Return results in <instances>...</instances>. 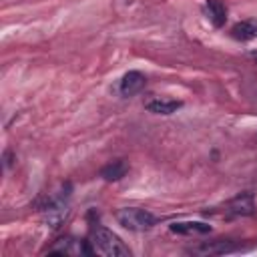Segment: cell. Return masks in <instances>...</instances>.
Returning <instances> with one entry per match:
<instances>
[{
    "label": "cell",
    "instance_id": "obj_11",
    "mask_svg": "<svg viewBox=\"0 0 257 257\" xmlns=\"http://www.w3.org/2000/svg\"><path fill=\"white\" fill-rule=\"evenodd\" d=\"M199 253H209V255H215V253H229V251H235V245H231L229 241H215V243H207L199 249H195Z\"/></svg>",
    "mask_w": 257,
    "mask_h": 257
},
{
    "label": "cell",
    "instance_id": "obj_6",
    "mask_svg": "<svg viewBox=\"0 0 257 257\" xmlns=\"http://www.w3.org/2000/svg\"><path fill=\"white\" fill-rule=\"evenodd\" d=\"M253 209H255V205H253V195L251 193H241L229 203V213L237 215V217H247V215L253 213Z\"/></svg>",
    "mask_w": 257,
    "mask_h": 257
},
{
    "label": "cell",
    "instance_id": "obj_8",
    "mask_svg": "<svg viewBox=\"0 0 257 257\" xmlns=\"http://www.w3.org/2000/svg\"><path fill=\"white\" fill-rule=\"evenodd\" d=\"M181 106H183L181 100H171V98H155V100H149L145 104V108L153 114H173Z\"/></svg>",
    "mask_w": 257,
    "mask_h": 257
},
{
    "label": "cell",
    "instance_id": "obj_1",
    "mask_svg": "<svg viewBox=\"0 0 257 257\" xmlns=\"http://www.w3.org/2000/svg\"><path fill=\"white\" fill-rule=\"evenodd\" d=\"M88 241H90L94 251H98L106 257H128L131 255L128 247L118 239V235H114L106 227H100V225L92 227L90 235H88Z\"/></svg>",
    "mask_w": 257,
    "mask_h": 257
},
{
    "label": "cell",
    "instance_id": "obj_10",
    "mask_svg": "<svg viewBox=\"0 0 257 257\" xmlns=\"http://www.w3.org/2000/svg\"><path fill=\"white\" fill-rule=\"evenodd\" d=\"M126 171H128V165H126L122 159H118V161H112V163H108L106 167H102L100 177H102L104 181H120V179L126 175Z\"/></svg>",
    "mask_w": 257,
    "mask_h": 257
},
{
    "label": "cell",
    "instance_id": "obj_12",
    "mask_svg": "<svg viewBox=\"0 0 257 257\" xmlns=\"http://www.w3.org/2000/svg\"><path fill=\"white\" fill-rule=\"evenodd\" d=\"M255 60H257V56H255Z\"/></svg>",
    "mask_w": 257,
    "mask_h": 257
},
{
    "label": "cell",
    "instance_id": "obj_4",
    "mask_svg": "<svg viewBox=\"0 0 257 257\" xmlns=\"http://www.w3.org/2000/svg\"><path fill=\"white\" fill-rule=\"evenodd\" d=\"M145 82H147V78H145L143 72H139V70H128V72L120 78L118 92H120V96H126V98H128V96H135L137 92L143 90Z\"/></svg>",
    "mask_w": 257,
    "mask_h": 257
},
{
    "label": "cell",
    "instance_id": "obj_7",
    "mask_svg": "<svg viewBox=\"0 0 257 257\" xmlns=\"http://www.w3.org/2000/svg\"><path fill=\"white\" fill-rule=\"evenodd\" d=\"M205 12H207V18L211 20V24L215 28H221L227 20V8H225L223 0H207L205 2Z\"/></svg>",
    "mask_w": 257,
    "mask_h": 257
},
{
    "label": "cell",
    "instance_id": "obj_5",
    "mask_svg": "<svg viewBox=\"0 0 257 257\" xmlns=\"http://www.w3.org/2000/svg\"><path fill=\"white\" fill-rule=\"evenodd\" d=\"M173 233L179 235H205L211 233V225L203 221H181V223H171L169 227Z\"/></svg>",
    "mask_w": 257,
    "mask_h": 257
},
{
    "label": "cell",
    "instance_id": "obj_2",
    "mask_svg": "<svg viewBox=\"0 0 257 257\" xmlns=\"http://www.w3.org/2000/svg\"><path fill=\"white\" fill-rule=\"evenodd\" d=\"M116 221L118 225H122L128 231H149L157 225V217L147 211V209H139V207H122L116 211Z\"/></svg>",
    "mask_w": 257,
    "mask_h": 257
},
{
    "label": "cell",
    "instance_id": "obj_9",
    "mask_svg": "<svg viewBox=\"0 0 257 257\" xmlns=\"http://www.w3.org/2000/svg\"><path fill=\"white\" fill-rule=\"evenodd\" d=\"M231 36L235 40H253L257 38V20L255 18H249V20H243V22H237L233 28H231Z\"/></svg>",
    "mask_w": 257,
    "mask_h": 257
},
{
    "label": "cell",
    "instance_id": "obj_3",
    "mask_svg": "<svg viewBox=\"0 0 257 257\" xmlns=\"http://www.w3.org/2000/svg\"><path fill=\"white\" fill-rule=\"evenodd\" d=\"M68 207H70V193H68V187H66V191H60V193H56L48 203H46V207H44V221L48 223V227H52V229H56V227H60V223L66 219V215H68Z\"/></svg>",
    "mask_w": 257,
    "mask_h": 257
}]
</instances>
